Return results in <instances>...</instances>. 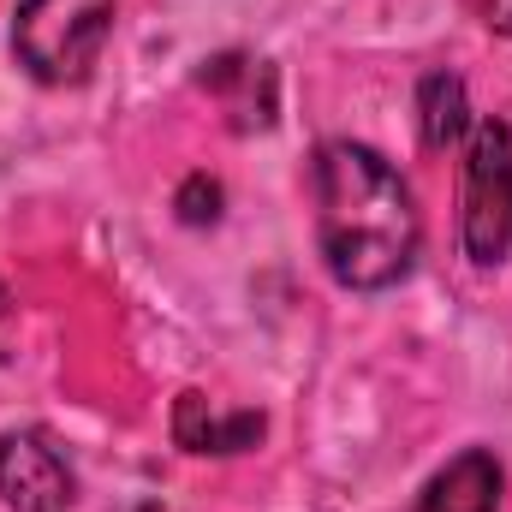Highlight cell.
<instances>
[{
    "mask_svg": "<svg viewBox=\"0 0 512 512\" xmlns=\"http://www.w3.org/2000/svg\"><path fill=\"white\" fill-rule=\"evenodd\" d=\"M316 233L328 274L352 292H382L417 262V203L405 179L364 143H322L316 155Z\"/></svg>",
    "mask_w": 512,
    "mask_h": 512,
    "instance_id": "obj_1",
    "label": "cell"
},
{
    "mask_svg": "<svg viewBox=\"0 0 512 512\" xmlns=\"http://www.w3.org/2000/svg\"><path fill=\"white\" fill-rule=\"evenodd\" d=\"M120 0H24L12 24V54L42 84H78L114 36Z\"/></svg>",
    "mask_w": 512,
    "mask_h": 512,
    "instance_id": "obj_2",
    "label": "cell"
},
{
    "mask_svg": "<svg viewBox=\"0 0 512 512\" xmlns=\"http://www.w3.org/2000/svg\"><path fill=\"white\" fill-rule=\"evenodd\" d=\"M465 256L495 268L512 251V131L501 120H477L465 149V215H459Z\"/></svg>",
    "mask_w": 512,
    "mask_h": 512,
    "instance_id": "obj_3",
    "label": "cell"
},
{
    "mask_svg": "<svg viewBox=\"0 0 512 512\" xmlns=\"http://www.w3.org/2000/svg\"><path fill=\"white\" fill-rule=\"evenodd\" d=\"M0 501L12 512H66L78 501L72 465L42 429L0 435Z\"/></svg>",
    "mask_w": 512,
    "mask_h": 512,
    "instance_id": "obj_4",
    "label": "cell"
},
{
    "mask_svg": "<svg viewBox=\"0 0 512 512\" xmlns=\"http://www.w3.org/2000/svg\"><path fill=\"white\" fill-rule=\"evenodd\" d=\"M262 411H215L203 393H179L173 405V441L185 453H245L262 441Z\"/></svg>",
    "mask_w": 512,
    "mask_h": 512,
    "instance_id": "obj_5",
    "label": "cell"
},
{
    "mask_svg": "<svg viewBox=\"0 0 512 512\" xmlns=\"http://www.w3.org/2000/svg\"><path fill=\"white\" fill-rule=\"evenodd\" d=\"M495 507H501V465L483 447H471L423 483L411 512H495Z\"/></svg>",
    "mask_w": 512,
    "mask_h": 512,
    "instance_id": "obj_6",
    "label": "cell"
},
{
    "mask_svg": "<svg viewBox=\"0 0 512 512\" xmlns=\"http://www.w3.org/2000/svg\"><path fill=\"white\" fill-rule=\"evenodd\" d=\"M417 126L429 149H453L471 131V108H465V84L453 72H429L417 90Z\"/></svg>",
    "mask_w": 512,
    "mask_h": 512,
    "instance_id": "obj_7",
    "label": "cell"
},
{
    "mask_svg": "<svg viewBox=\"0 0 512 512\" xmlns=\"http://www.w3.org/2000/svg\"><path fill=\"white\" fill-rule=\"evenodd\" d=\"M173 209H179V221H185V227H209V221L221 215V185H215L209 173H191V179L179 185Z\"/></svg>",
    "mask_w": 512,
    "mask_h": 512,
    "instance_id": "obj_8",
    "label": "cell"
},
{
    "mask_svg": "<svg viewBox=\"0 0 512 512\" xmlns=\"http://www.w3.org/2000/svg\"><path fill=\"white\" fill-rule=\"evenodd\" d=\"M6 322H12V292H6V280H0V334H6Z\"/></svg>",
    "mask_w": 512,
    "mask_h": 512,
    "instance_id": "obj_9",
    "label": "cell"
},
{
    "mask_svg": "<svg viewBox=\"0 0 512 512\" xmlns=\"http://www.w3.org/2000/svg\"><path fill=\"white\" fill-rule=\"evenodd\" d=\"M137 512H173V507H137Z\"/></svg>",
    "mask_w": 512,
    "mask_h": 512,
    "instance_id": "obj_10",
    "label": "cell"
}]
</instances>
